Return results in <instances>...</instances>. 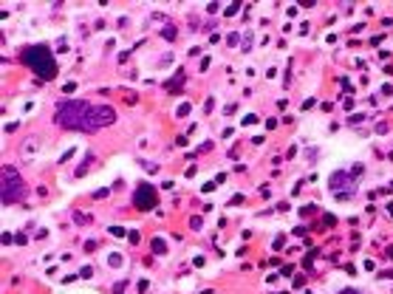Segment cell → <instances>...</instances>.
<instances>
[{"instance_id": "52a82bcc", "label": "cell", "mask_w": 393, "mask_h": 294, "mask_svg": "<svg viewBox=\"0 0 393 294\" xmlns=\"http://www.w3.org/2000/svg\"><path fill=\"white\" fill-rule=\"evenodd\" d=\"M342 294H359V291H356V288H348V291H342Z\"/></svg>"}, {"instance_id": "8992f818", "label": "cell", "mask_w": 393, "mask_h": 294, "mask_svg": "<svg viewBox=\"0 0 393 294\" xmlns=\"http://www.w3.org/2000/svg\"><path fill=\"white\" fill-rule=\"evenodd\" d=\"M153 249L161 255V252H164V240H153Z\"/></svg>"}, {"instance_id": "7a4b0ae2", "label": "cell", "mask_w": 393, "mask_h": 294, "mask_svg": "<svg viewBox=\"0 0 393 294\" xmlns=\"http://www.w3.org/2000/svg\"><path fill=\"white\" fill-rule=\"evenodd\" d=\"M23 62L37 74L40 80H54L57 77V62H54V54H51L48 45H31V48H26Z\"/></svg>"}, {"instance_id": "6da1fadb", "label": "cell", "mask_w": 393, "mask_h": 294, "mask_svg": "<svg viewBox=\"0 0 393 294\" xmlns=\"http://www.w3.org/2000/svg\"><path fill=\"white\" fill-rule=\"evenodd\" d=\"M54 119L65 130H99L116 122V113L108 105L99 108V105L82 102V99H65V102L57 105Z\"/></svg>"}, {"instance_id": "3957f363", "label": "cell", "mask_w": 393, "mask_h": 294, "mask_svg": "<svg viewBox=\"0 0 393 294\" xmlns=\"http://www.w3.org/2000/svg\"><path fill=\"white\" fill-rule=\"evenodd\" d=\"M23 198V181L14 167H3V204H14Z\"/></svg>"}, {"instance_id": "277c9868", "label": "cell", "mask_w": 393, "mask_h": 294, "mask_svg": "<svg viewBox=\"0 0 393 294\" xmlns=\"http://www.w3.org/2000/svg\"><path fill=\"white\" fill-rule=\"evenodd\" d=\"M133 204H136L139 209H153V204H156V192H153V187H148V184H141L139 190H136Z\"/></svg>"}, {"instance_id": "5b68a950", "label": "cell", "mask_w": 393, "mask_h": 294, "mask_svg": "<svg viewBox=\"0 0 393 294\" xmlns=\"http://www.w3.org/2000/svg\"><path fill=\"white\" fill-rule=\"evenodd\" d=\"M181 85H184V71H178L176 77L167 82V91H170V93H178V88H181Z\"/></svg>"}]
</instances>
